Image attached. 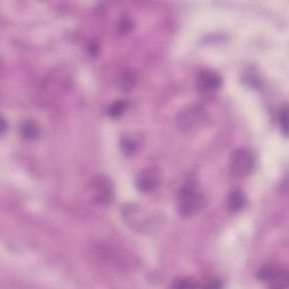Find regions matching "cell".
<instances>
[{"instance_id": "13", "label": "cell", "mask_w": 289, "mask_h": 289, "mask_svg": "<svg viewBox=\"0 0 289 289\" xmlns=\"http://www.w3.org/2000/svg\"><path fill=\"white\" fill-rule=\"evenodd\" d=\"M197 285L192 283L191 279H178L175 280V283L172 284V287H178V288H185V287H196Z\"/></svg>"}, {"instance_id": "3", "label": "cell", "mask_w": 289, "mask_h": 289, "mask_svg": "<svg viewBox=\"0 0 289 289\" xmlns=\"http://www.w3.org/2000/svg\"><path fill=\"white\" fill-rule=\"evenodd\" d=\"M230 167L232 173L244 178L251 174L254 167V158L249 151L246 149H237L232 154L230 159Z\"/></svg>"}, {"instance_id": "8", "label": "cell", "mask_w": 289, "mask_h": 289, "mask_svg": "<svg viewBox=\"0 0 289 289\" xmlns=\"http://www.w3.org/2000/svg\"><path fill=\"white\" fill-rule=\"evenodd\" d=\"M21 133L25 139L32 140V139L37 138L40 134L39 126L33 121H26L21 126Z\"/></svg>"}, {"instance_id": "1", "label": "cell", "mask_w": 289, "mask_h": 289, "mask_svg": "<svg viewBox=\"0 0 289 289\" xmlns=\"http://www.w3.org/2000/svg\"><path fill=\"white\" fill-rule=\"evenodd\" d=\"M204 196L197 190L193 183H187L183 186L179 196V212L182 216L189 217L197 213L204 207Z\"/></svg>"}, {"instance_id": "2", "label": "cell", "mask_w": 289, "mask_h": 289, "mask_svg": "<svg viewBox=\"0 0 289 289\" xmlns=\"http://www.w3.org/2000/svg\"><path fill=\"white\" fill-rule=\"evenodd\" d=\"M89 193L99 204H110L113 200L114 187L106 176H96L89 182Z\"/></svg>"}, {"instance_id": "7", "label": "cell", "mask_w": 289, "mask_h": 289, "mask_svg": "<svg viewBox=\"0 0 289 289\" xmlns=\"http://www.w3.org/2000/svg\"><path fill=\"white\" fill-rule=\"evenodd\" d=\"M246 205V199L241 191H234L228 197V208L232 211H239Z\"/></svg>"}, {"instance_id": "9", "label": "cell", "mask_w": 289, "mask_h": 289, "mask_svg": "<svg viewBox=\"0 0 289 289\" xmlns=\"http://www.w3.org/2000/svg\"><path fill=\"white\" fill-rule=\"evenodd\" d=\"M120 84H121V87L125 89V91H130L134 87V85L137 84V74L134 73V70L127 69L125 73L122 74L121 79H120Z\"/></svg>"}, {"instance_id": "5", "label": "cell", "mask_w": 289, "mask_h": 289, "mask_svg": "<svg viewBox=\"0 0 289 289\" xmlns=\"http://www.w3.org/2000/svg\"><path fill=\"white\" fill-rule=\"evenodd\" d=\"M221 82H223V79H221L219 74L212 70H205L198 77V88L205 93L215 92L219 89Z\"/></svg>"}, {"instance_id": "12", "label": "cell", "mask_w": 289, "mask_h": 289, "mask_svg": "<svg viewBox=\"0 0 289 289\" xmlns=\"http://www.w3.org/2000/svg\"><path fill=\"white\" fill-rule=\"evenodd\" d=\"M279 125H280V129L283 130V133L285 134V136H287V107L286 106L280 111Z\"/></svg>"}, {"instance_id": "11", "label": "cell", "mask_w": 289, "mask_h": 289, "mask_svg": "<svg viewBox=\"0 0 289 289\" xmlns=\"http://www.w3.org/2000/svg\"><path fill=\"white\" fill-rule=\"evenodd\" d=\"M138 142L134 140L133 138L130 137H125L122 138L121 142H120V147H121L122 152L126 154V155H131V154H134L138 149Z\"/></svg>"}, {"instance_id": "4", "label": "cell", "mask_w": 289, "mask_h": 289, "mask_svg": "<svg viewBox=\"0 0 289 289\" xmlns=\"http://www.w3.org/2000/svg\"><path fill=\"white\" fill-rule=\"evenodd\" d=\"M259 280L268 283L271 287L283 288L288 284V273L275 264H266L259 270Z\"/></svg>"}, {"instance_id": "10", "label": "cell", "mask_w": 289, "mask_h": 289, "mask_svg": "<svg viewBox=\"0 0 289 289\" xmlns=\"http://www.w3.org/2000/svg\"><path fill=\"white\" fill-rule=\"evenodd\" d=\"M127 107L128 103L125 102V101H116V102H114L110 107H108L107 114L110 115L112 119H116L125 113Z\"/></svg>"}, {"instance_id": "6", "label": "cell", "mask_w": 289, "mask_h": 289, "mask_svg": "<svg viewBox=\"0 0 289 289\" xmlns=\"http://www.w3.org/2000/svg\"><path fill=\"white\" fill-rule=\"evenodd\" d=\"M158 182V173L155 170H153V168H147V170H144L138 175L136 180V185L140 192L148 193L154 189H156Z\"/></svg>"}]
</instances>
